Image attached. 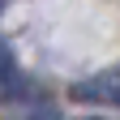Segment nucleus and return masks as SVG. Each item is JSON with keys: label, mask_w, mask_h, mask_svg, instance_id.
<instances>
[{"label": "nucleus", "mask_w": 120, "mask_h": 120, "mask_svg": "<svg viewBox=\"0 0 120 120\" xmlns=\"http://www.w3.org/2000/svg\"><path fill=\"white\" fill-rule=\"evenodd\" d=\"M77 103H94V107H120V69H99L90 77L73 82L69 90Z\"/></svg>", "instance_id": "obj_1"}, {"label": "nucleus", "mask_w": 120, "mask_h": 120, "mask_svg": "<svg viewBox=\"0 0 120 120\" xmlns=\"http://www.w3.org/2000/svg\"><path fill=\"white\" fill-rule=\"evenodd\" d=\"M4 120H60V112H56L52 99H43V94H34V90H26L22 99H13V107H9Z\"/></svg>", "instance_id": "obj_2"}, {"label": "nucleus", "mask_w": 120, "mask_h": 120, "mask_svg": "<svg viewBox=\"0 0 120 120\" xmlns=\"http://www.w3.org/2000/svg\"><path fill=\"white\" fill-rule=\"evenodd\" d=\"M22 94H26L22 69H17V60H13V52L4 47V39H0V99L13 103V99H22Z\"/></svg>", "instance_id": "obj_3"}, {"label": "nucleus", "mask_w": 120, "mask_h": 120, "mask_svg": "<svg viewBox=\"0 0 120 120\" xmlns=\"http://www.w3.org/2000/svg\"><path fill=\"white\" fill-rule=\"evenodd\" d=\"M0 9H4V0H0Z\"/></svg>", "instance_id": "obj_4"}, {"label": "nucleus", "mask_w": 120, "mask_h": 120, "mask_svg": "<svg viewBox=\"0 0 120 120\" xmlns=\"http://www.w3.org/2000/svg\"><path fill=\"white\" fill-rule=\"evenodd\" d=\"M86 120H94V116H86Z\"/></svg>", "instance_id": "obj_5"}]
</instances>
